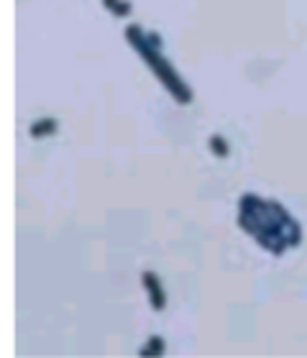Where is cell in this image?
Segmentation results:
<instances>
[{
  "instance_id": "obj_1",
  "label": "cell",
  "mask_w": 307,
  "mask_h": 358,
  "mask_svg": "<svg viewBox=\"0 0 307 358\" xmlns=\"http://www.w3.org/2000/svg\"><path fill=\"white\" fill-rule=\"evenodd\" d=\"M238 225L271 254H285L302 241L297 220L279 202L262 200L256 194H243Z\"/></svg>"
},
{
  "instance_id": "obj_7",
  "label": "cell",
  "mask_w": 307,
  "mask_h": 358,
  "mask_svg": "<svg viewBox=\"0 0 307 358\" xmlns=\"http://www.w3.org/2000/svg\"><path fill=\"white\" fill-rule=\"evenodd\" d=\"M210 146H217V154H220V157H225V143H223V138H213V141H210Z\"/></svg>"
},
{
  "instance_id": "obj_3",
  "label": "cell",
  "mask_w": 307,
  "mask_h": 358,
  "mask_svg": "<svg viewBox=\"0 0 307 358\" xmlns=\"http://www.w3.org/2000/svg\"><path fill=\"white\" fill-rule=\"evenodd\" d=\"M143 284H146V289H149L151 307H154V310H164V305H166V294L162 292V287H159L157 274H151V271H146V274H143Z\"/></svg>"
},
{
  "instance_id": "obj_4",
  "label": "cell",
  "mask_w": 307,
  "mask_h": 358,
  "mask_svg": "<svg viewBox=\"0 0 307 358\" xmlns=\"http://www.w3.org/2000/svg\"><path fill=\"white\" fill-rule=\"evenodd\" d=\"M105 8L110 10L113 15H118V18H126V15H131V3L128 0H103Z\"/></svg>"
},
{
  "instance_id": "obj_2",
  "label": "cell",
  "mask_w": 307,
  "mask_h": 358,
  "mask_svg": "<svg viewBox=\"0 0 307 358\" xmlns=\"http://www.w3.org/2000/svg\"><path fill=\"white\" fill-rule=\"evenodd\" d=\"M126 38L131 41V46H134L136 52L141 54V59L149 64L151 72L162 80V85H164V87L169 90L174 97H177V103L185 105V103H190V100H192V90L185 85V80H182L177 72H174L172 62L159 52V36H154V34H146V31L138 29V26H128Z\"/></svg>"
},
{
  "instance_id": "obj_6",
  "label": "cell",
  "mask_w": 307,
  "mask_h": 358,
  "mask_svg": "<svg viewBox=\"0 0 307 358\" xmlns=\"http://www.w3.org/2000/svg\"><path fill=\"white\" fill-rule=\"evenodd\" d=\"M162 353H164V341H162V338H154V341L146 343V348L141 351V356H162Z\"/></svg>"
},
{
  "instance_id": "obj_5",
  "label": "cell",
  "mask_w": 307,
  "mask_h": 358,
  "mask_svg": "<svg viewBox=\"0 0 307 358\" xmlns=\"http://www.w3.org/2000/svg\"><path fill=\"white\" fill-rule=\"evenodd\" d=\"M54 131H57V120L44 118V120H38V123H34V128H31V136H34V138H44L46 134L52 136Z\"/></svg>"
}]
</instances>
